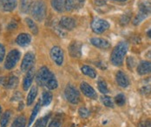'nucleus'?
Returning a JSON list of instances; mask_svg holds the SVG:
<instances>
[{"mask_svg": "<svg viewBox=\"0 0 151 127\" xmlns=\"http://www.w3.org/2000/svg\"><path fill=\"white\" fill-rule=\"evenodd\" d=\"M36 81L39 86H45L49 90H55L58 86V82L55 75L46 66H43L39 69Z\"/></svg>", "mask_w": 151, "mask_h": 127, "instance_id": "f257e3e1", "label": "nucleus"}, {"mask_svg": "<svg viewBox=\"0 0 151 127\" xmlns=\"http://www.w3.org/2000/svg\"><path fill=\"white\" fill-rule=\"evenodd\" d=\"M129 49V45L125 41L118 43L113 49L110 55V62L115 66H121L123 64V59L127 54Z\"/></svg>", "mask_w": 151, "mask_h": 127, "instance_id": "f03ea898", "label": "nucleus"}, {"mask_svg": "<svg viewBox=\"0 0 151 127\" xmlns=\"http://www.w3.org/2000/svg\"><path fill=\"white\" fill-rule=\"evenodd\" d=\"M30 13L32 17L37 21V22H43L46 17L47 14V8H46L45 3L43 0H37L36 2H34L31 10H30Z\"/></svg>", "mask_w": 151, "mask_h": 127, "instance_id": "7ed1b4c3", "label": "nucleus"}, {"mask_svg": "<svg viewBox=\"0 0 151 127\" xmlns=\"http://www.w3.org/2000/svg\"><path fill=\"white\" fill-rule=\"evenodd\" d=\"M151 14V3L149 1H142L139 4V12L133 20V25H140L145 18Z\"/></svg>", "mask_w": 151, "mask_h": 127, "instance_id": "20e7f679", "label": "nucleus"}, {"mask_svg": "<svg viewBox=\"0 0 151 127\" xmlns=\"http://www.w3.org/2000/svg\"><path fill=\"white\" fill-rule=\"evenodd\" d=\"M21 57V52L17 50H12L6 56L4 60V68L7 70H12L17 65Z\"/></svg>", "mask_w": 151, "mask_h": 127, "instance_id": "39448f33", "label": "nucleus"}, {"mask_svg": "<svg viewBox=\"0 0 151 127\" xmlns=\"http://www.w3.org/2000/svg\"><path fill=\"white\" fill-rule=\"evenodd\" d=\"M91 26L93 32L96 34H101L106 32L109 28V24L108 21H106L104 19L96 17L92 20Z\"/></svg>", "mask_w": 151, "mask_h": 127, "instance_id": "423d86ee", "label": "nucleus"}, {"mask_svg": "<svg viewBox=\"0 0 151 127\" xmlns=\"http://www.w3.org/2000/svg\"><path fill=\"white\" fill-rule=\"evenodd\" d=\"M64 96L65 98L71 104L76 105L80 101V93L71 84H68L64 90Z\"/></svg>", "mask_w": 151, "mask_h": 127, "instance_id": "0eeeda50", "label": "nucleus"}, {"mask_svg": "<svg viewBox=\"0 0 151 127\" xmlns=\"http://www.w3.org/2000/svg\"><path fill=\"white\" fill-rule=\"evenodd\" d=\"M35 64V54L32 52H27L21 63V71L24 72H27L31 68L34 67Z\"/></svg>", "mask_w": 151, "mask_h": 127, "instance_id": "6e6552de", "label": "nucleus"}, {"mask_svg": "<svg viewBox=\"0 0 151 127\" xmlns=\"http://www.w3.org/2000/svg\"><path fill=\"white\" fill-rule=\"evenodd\" d=\"M50 58L57 65L61 66L63 63L64 53L63 49L59 46H54L50 50Z\"/></svg>", "mask_w": 151, "mask_h": 127, "instance_id": "1a4fd4ad", "label": "nucleus"}, {"mask_svg": "<svg viewBox=\"0 0 151 127\" xmlns=\"http://www.w3.org/2000/svg\"><path fill=\"white\" fill-rule=\"evenodd\" d=\"M85 0H65V11L69 12H76L83 7Z\"/></svg>", "mask_w": 151, "mask_h": 127, "instance_id": "9d476101", "label": "nucleus"}, {"mask_svg": "<svg viewBox=\"0 0 151 127\" xmlns=\"http://www.w3.org/2000/svg\"><path fill=\"white\" fill-rule=\"evenodd\" d=\"M18 84V79L16 76L10 77H0V85L8 88L14 89Z\"/></svg>", "mask_w": 151, "mask_h": 127, "instance_id": "9b49d317", "label": "nucleus"}, {"mask_svg": "<svg viewBox=\"0 0 151 127\" xmlns=\"http://www.w3.org/2000/svg\"><path fill=\"white\" fill-rule=\"evenodd\" d=\"M80 90L84 95L90 98H92V99L97 98V93L95 91V89L86 82H82L80 84Z\"/></svg>", "mask_w": 151, "mask_h": 127, "instance_id": "f8f14e48", "label": "nucleus"}, {"mask_svg": "<svg viewBox=\"0 0 151 127\" xmlns=\"http://www.w3.org/2000/svg\"><path fill=\"white\" fill-rule=\"evenodd\" d=\"M59 26L62 30L71 31L76 27V20L71 17H63L60 19Z\"/></svg>", "mask_w": 151, "mask_h": 127, "instance_id": "ddd939ff", "label": "nucleus"}, {"mask_svg": "<svg viewBox=\"0 0 151 127\" xmlns=\"http://www.w3.org/2000/svg\"><path fill=\"white\" fill-rule=\"evenodd\" d=\"M82 48L83 45L81 42L73 41L69 46V52L72 58H80L82 56Z\"/></svg>", "mask_w": 151, "mask_h": 127, "instance_id": "4468645a", "label": "nucleus"}, {"mask_svg": "<svg viewBox=\"0 0 151 127\" xmlns=\"http://www.w3.org/2000/svg\"><path fill=\"white\" fill-rule=\"evenodd\" d=\"M17 0H0V11L4 12H11L17 7Z\"/></svg>", "mask_w": 151, "mask_h": 127, "instance_id": "2eb2a0df", "label": "nucleus"}, {"mask_svg": "<svg viewBox=\"0 0 151 127\" xmlns=\"http://www.w3.org/2000/svg\"><path fill=\"white\" fill-rule=\"evenodd\" d=\"M139 92L143 96H149L151 94V77L142 80L138 87Z\"/></svg>", "mask_w": 151, "mask_h": 127, "instance_id": "dca6fc26", "label": "nucleus"}, {"mask_svg": "<svg viewBox=\"0 0 151 127\" xmlns=\"http://www.w3.org/2000/svg\"><path fill=\"white\" fill-rule=\"evenodd\" d=\"M136 71L139 75L151 74V62L150 61H141L137 65Z\"/></svg>", "mask_w": 151, "mask_h": 127, "instance_id": "f3484780", "label": "nucleus"}, {"mask_svg": "<svg viewBox=\"0 0 151 127\" xmlns=\"http://www.w3.org/2000/svg\"><path fill=\"white\" fill-rule=\"evenodd\" d=\"M35 77V68H31L30 71H28L26 72V75L24 79V82H23V88L24 91H28L29 88L31 86L32 82Z\"/></svg>", "mask_w": 151, "mask_h": 127, "instance_id": "a211bd4d", "label": "nucleus"}, {"mask_svg": "<svg viewBox=\"0 0 151 127\" xmlns=\"http://www.w3.org/2000/svg\"><path fill=\"white\" fill-rule=\"evenodd\" d=\"M30 42H31V36L28 33H20L16 38V43L22 47L29 45Z\"/></svg>", "mask_w": 151, "mask_h": 127, "instance_id": "6ab92c4d", "label": "nucleus"}, {"mask_svg": "<svg viewBox=\"0 0 151 127\" xmlns=\"http://www.w3.org/2000/svg\"><path fill=\"white\" fill-rule=\"evenodd\" d=\"M116 79L117 82V84L122 87V88H126L129 85V79L128 78V76L122 71H117L116 76Z\"/></svg>", "mask_w": 151, "mask_h": 127, "instance_id": "aec40b11", "label": "nucleus"}, {"mask_svg": "<svg viewBox=\"0 0 151 127\" xmlns=\"http://www.w3.org/2000/svg\"><path fill=\"white\" fill-rule=\"evenodd\" d=\"M91 43L95 47L100 49H108L110 46V44L108 40L101 38H92L91 39Z\"/></svg>", "mask_w": 151, "mask_h": 127, "instance_id": "412c9836", "label": "nucleus"}, {"mask_svg": "<svg viewBox=\"0 0 151 127\" xmlns=\"http://www.w3.org/2000/svg\"><path fill=\"white\" fill-rule=\"evenodd\" d=\"M50 4L52 8L59 13L65 11V0H51Z\"/></svg>", "mask_w": 151, "mask_h": 127, "instance_id": "4be33fe9", "label": "nucleus"}, {"mask_svg": "<svg viewBox=\"0 0 151 127\" xmlns=\"http://www.w3.org/2000/svg\"><path fill=\"white\" fill-rule=\"evenodd\" d=\"M33 4L34 0H20V11L25 14L30 12Z\"/></svg>", "mask_w": 151, "mask_h": 127, "instance_id": "5701e85b", "label": "nucleus"}, {"mask_svg": "<svg viewBox=\"0 0 151 127\" xmlns=\"http://www.w3.org/2000/svg\"><path fill=\"white\" fill-rule=\"evenodd\" d=\"M37 92L38 91H37V86H32L30 88L29 94H28L27 98H26V104H27L28 106H30L34 103V100H35V98L37 97Z\"/></svg>", "mask_w": 151, "mask_h": 127, "instance_id": "b1692460", "label": "nucleus"}, {"mask_svg": "<svg viewBox=\"0 0 151 127\" xmlns=\"http://www.w3.org/2000/svg\"><path fill=\"white\" fill-rule=\"evenodd\" d=\"M81 71H82L84 75L90 77L91 79H96V71L95 69H94L93 67H91V66H89V65H83V66H82Z\"/></svg>", "mask_w": 151, "mask_h": 127, "instance_id": "393cba45", "label": "nucleus"}, {"mask_svg": "<svg viewBox=\"0 0 151 127\" xmlns=\"http://www.w3.org/2000/svg\"><path fill=\"white\" fill-rule=\"evenodd\" d=\"M52 98H53V95L50 92H44L43 94H42V98H41V105L43 106H48L51 101H52Z\"/></svg>", "mask_w": 151, "mask_h": 127, "instance_id": "a878e982", "label": "nucleus"}, {"mask_svg": "<svg viewBox=\"0 0 151 127\" xmlns=\"http://www.w3.org/2000/svg\"><path fill=\"white\" fill-rule=\"evenodd\" d=\"M40 107H41V101L37 102L36 104V105L34 106V109L32 110V112H31V115L30 117V120H29V123H28V126H30L32 125V123L34 122L37 113L39 112V110H40Z\"/></svg>", "mask_w": 151, "mask_h": 127, "instance_id": "bb28decb", "label": "nucleus"}, {"mask_svg": "<svg viewBox=\"0 0 151 127\" xmlns=\"http://www.w3.org/2000/svg\"><path fill=\"white\" fill-rule=\"evenodd\" d=\"M26 125V118L24 115L18 116L13 121L12 127H25Z\"/></svg>", "mask_w": 151, "mask_h": 127, "instance_id": "cd10ccee", "label": "nucleus"}, {"mask_svg": "<svg viewBox=\"0 0 151 127\" xmlns=\"http://www.w3.org/2000/svg\"><path fill=\"white\" fill-rule=\"evenodd\" d=\"M25 22H26V25H28V27H29V29L31 31V32L34 35H37L38 33V27H37V24L31 18H30V17H26L25 18Z\"/></svg>", "mask_w": 151, "mask_h": 127, "instance_id": "c85d7f7f", "label": "nucleus"}, {"mask_svg": "<svg viewBox=\"0 0 151 127\" xmlns=\"http://www.w3.org/2000/svg\"><path fill=\"white\" fill-rule=\"evenodd\" d=\"M97 86H98V90L101 93H103V94L109 93V88H108L107 83L104 79H99L97 81Z\"/></svg>", "mask_w": 151, "mask_h": 127, "instance_id": "c756f323", "label": "nucleus"}, {"mask_svg": "<svg viewBox=\"0 0 151 127\" xmlns=\"http://www.w3.org/2000/svg\"><path fill=\"white\" fill-rule=\"evenodd\" d=\"M11 118V111H6L3 116L1 117V120H0V125H1V127H6L8 123H9V120Z\"/></svg>", "mask_w": 151, "mask_h": 127, "instance_id": "7c9ffc66", "label": "nucleus"}, {"mask_svg": "<svg viewBox=\"0 0 151 127\" xmlns=\"http://www.w3.org/2000/svg\"><path fill=\"white\" fill-rule=\"evenodd\" d=\"M49 118H50V115H46L45 117L39 118L34 125V127H46L47 126V124H48V121H49Z\"/></svg>", "mask_w": 151, "mask_h": 127, "instance_id": "2f4dec72", "label": "nucleus"}, {"mask_svg": "<svg viewBox=\"0 0 151 127\" xmlns=\"http://www.w3.org/2000/svg\"><path fill=\"white\" fill-rule=\"evenodd\" d=\"M102 102L104 103V105L106 107H109V108H114V103L111 99L110 97L109 96H103L102 97Z\"/></svg>", "mask_w": 151, "mask_h": 127, "instance_id": "473e14b6", "label": "nucleus"}, {"mask_svg": "<svg viewBox=\"0 0 151 127\" xmlns=\"http://www.w3.org/2000/svg\"><path fill=\"white\" fill-rule=\"evenodd\" d=\"M125 101H126L125 96L123 95L122 93H120V94H118V95H116L115 97V103H116L118 106H122V105H124Z\"/></svg>", "mask_w": 151, "mask_h": 127, "instance_id": "72a5a7b5", "label": "nucleus"}, {"mask_svg": "<svg viewBox=\"0 0 151 127\" xmlns=\"http://www.w3.org/2000/svg\"><path fill=\"white\" fill-rule=\"evenodd\" d=\"M78 113L81 118H88L90 116V111L85 107H81L78 110Z\"/></svg>", "mask_w": 151, "mask_h": 127, "instance_id": "f704fd0d", "label": "nucleus"}, {"mask_svg": "<svg viewBox=\"0 0 151 127\" xmlns=\"http://www.w3.org/2000/svg\"><path fill=\"white\" fill-rule=\"evenodd\" d=\"M48 127H62V122L59 119H53Z\"/></svg>", "mask_w": 151, "mask_h": 127, "instance_id": "c9c22d12", "label": "nucleus"}, {"mask_svg": "<svg viewBox=\"0 0 151 127\" xmlns=\"http://www.w3.org/2000/svg\"><path fill=\"white\" fill-rule=\"evenodd\" d=\"M4 57H5V48L4 45L0 43V62H2L4 59Z\"/></svg>", "mask_w": 151, "mask_h": 127, "instance_id": "e433bc0d", "label": "nucleus"}, {"mask_svg": "<svg viewBox=\"0 0 151 127\" xmlns=\"http://www.w3.org/2000/svg\"><path fill=\"white\" fill-rule=\"evenodd\" d=\"M138 127H151V119H146L144 121H142Z\"/></svg>", "mask_w": 151, "mask_h": 127, "instance_id": "4c0bfd02", "label": "nucleus"}, {"mask_svg": "<svg viewBox=\"0 0 151 127\" xmlns=\"http://www.w3.org/2000/svg\"><path fill=\"white\" fill-rule=\"evenodd\" d=\"M17 24L16 23L15 21H12L9 25H8V30H11V31H12V30H16L17 29Z\"/></svg>", "mask_w": 151, "mask_h": 127, "instance_id": "58836bf2", "label": "nucleus"}, {"mask_svg": "<svg viewBox=\"0 0 151 127\" xmlns=\"http://www.w3.org/2000/svg\"><path fill=\"white\" fill-rule=\"evenodd\" d=\"M147 35H148V37H149V38H151V29L150 30V31H148V32H147Z\"/></svg>", "mask_w": 151, "mask_h": 127, "instance_id": "ea45409f", "label": "nucleus"}, {"mask_svg": "<svg viewBox=\"0 0 151 127\" xmlns=\"http://www.w3.org/2000/svg\"><path fill=\"white\" fill-rule=\"evenodd\" d=\"M148 57H149L150 58H151V50L149 51V52H148Z\"/></svg>", "mask_w": 151, "mask_h": 127, "instance_id": "a19ab883", "label": "nucleus"}, {"mask_svg": "<svg viewBox=\"0 0 151 127\" xmlns=\"http://www.w3.org/2000/svg\"><path fill=\"white\" fill-rule=\"evenodd\" d=\"M113 1H116V2H124V1H127V0H113Z\"/></svg>", "mask_w": 151, "mask_h": 127, "instance_id": "79ce46f5", "label": "nucleus"}, {"mask_svg": "<svg viewBox=\"0 0 151 127\" xmlns=\"http://www.w3.org/2000/svg\"><path fill=\"white\" fill-rule=\"evenodd\" d=\"M1 115H2V107L0 106V118H1Z\"/></svg>", "mask_w": 151, "mask_h": 127, "instance_id": "37998d69", "label": "nucleus"}]
</instances>
